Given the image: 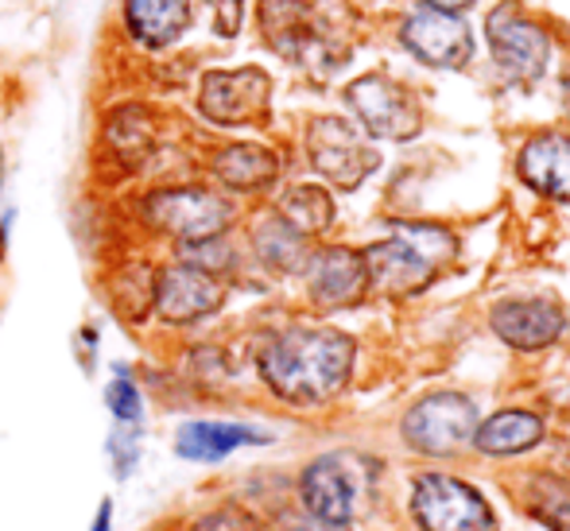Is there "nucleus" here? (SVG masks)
Segmentation results:
<instances>
[{
	"label": "nucleus",
	"mask_w": 570,
	"mask_h": 531,
	"mask_svg": "<svg viewBox=\"0 0 570 531\" xmlns=\"http://www.w3.org/2000/svg\"><path fill=\"white\" fill-rule=\"evenodd\" d=\"M109 520H114V509H109V504H101L98 520H94V531H109Z\"/></svg>",
	"instance_id": "nucleus-31"
},
{
	"label": "nucleus",
	"mask_w": 570,
	"mask_h": 531,
	"mask_svg": "<svg viewBox=\"0 0 570 531\" xmlns=\"http://www.w3.org/2000/svg\"><path fill=\"white\" fill-rule=\"evenodd\" d=\"M517 171L535 195L570 203V136L540 132L520 148Z\"/></svg>",
	"instance_id": "nucleus-16"
},
{
	"label": "nucleus",
	"mask_w": 570,
	"mask_h": 531,
	"mask_svg": "<svg viewBox=\"0 0 570 531\" xmlns=\"http://www.w3.org/2000/svg\"><path fill=\"white\" fill-rule=\"evenodd\" d=\"M245 442H264V434L237 423H187L175 439V450L190 462H218Z\"/></svg>",
	"instance_id": "nucleus-20"
},
{
	"label": "nucleus",
	"mask_w": 570,
	"mask_h": 531,
	"mask_svg": "<svg viewBox=\"0 0 570 531\" xmlns=\"http://www.w3.org/2000/svg\"><path fill=\"white\" fill-rule=\"evenodd\" d=\"M261 31L272 51L318 75H334L350 55L307 0H261Z\"/></svg>",
	"instance_id": "nucleus-3"
},
{
	"label": "nucleus",
	"mask_w": 570,
	"mask_h": 531,
	"mask_svg": "<svg viewBox=\"0 0 570 531\" xmlns=\"http://www.w3.org/2000/svg\"><path fill=\"white\" fill-rule=\"evenodd\" d=\"M195 531H261V524H256V517H248L245 509L229 504V509H218V512H210V517L198 520Z\"/></svg>",
	"instance_id": "nucleus-27"
},
{
	"label": "nucleus",
	"mask_w": 570,
	"mask_h": 531,
	"mask_svg": "<svg viewBox=\"0 0 570 531\" xmlns=\"http://www.w3.org/2000/svg\"><path fill=\"white\" fill-rule=\"evenodd\" d=\"M489 326H493V334L504 345L535 353V350H548L551 342H559L567 315L556 299H509L501 307H493Z\"/></svg>",
	"instance_id": "nucleus-15"
},
{
	"label": "nucleus",
	"mask_w": 570,
	"mask_h": 531,
	"mask_svg": "<svg viewBox=\"0 0 570 531\" xmlns=\"http://www.w3.org/2000/svg\"><path fill=\"white\" fill-rule=\"evenodd\" d=\"M485 36L493 47L497 67L504 70V78L517 86H532L548 75V59H551V39L548 31L535 20H528L512 0L497 4L485 20Z\"/></svg>",
	"instance_id": "nucleus-5"
},
{
	"label": "nucleus",
	"mask_w": 570,
	"mask_h": 531,
	"mask_svg": "<svg viewBox=\"0 0 570 531\" xmlns=\"http://www.w3.org/2000/svg\"><path fill=\"white\" fill-rule=\"evenodd\" d=\"M423 8H431V12H451V16H458V12H465V8H473L478 0H420Z\"/></svg>",
	"instance_id": "nucleus-29"
},
{
	"label": "nucleus",
	"mask_w": 570,
	"mask_h": 531,
	"mask_svg": "<svg viewBox=\"0 0 570 531\" xmlns=\"http://www.w3.org/2000/svg\"><path fill=\"white\" fill-rule=\"evenodd\" d=\"M125 23L144 47H167L187 31L190 0H125Z\"/></svg>",
	"instance_id": "nucleus-17"
},
{
	"label": "nucleus",
	"mask_w": 570,
	"mask_h": 531,
	"mask_svg": "<svg viewBox=\"0 0 570 531\" xmlns=\"http://www.w3.org/2000/svg\"><path fill=\"white\" fill-rule=\"evenodd\" d=\"M345 101L357 112L361 128L376 140H415L423 132V109L389 75H365L350 82Z\"/></svg>",
	"instance_id": "nucleus-8"
},
{
	"label": "nucleus",
	"mask_w": 570,
	"mask_h": 531,
	"mask_svg": "<svg viewBox=\"0 0 570 531\" xmlns=\"http://www.w3.org/2000/svg\"><path fill=\"white\" fill-rule=\"evenodd\" d=\"M214 175L233 190H264L276 183L279 159L261 144H229L214 156Z\"/></svg>",
	"instance_id": "nucleus-19"
},
{
	"label": "nucleus",
	"mask_w": 570,
	"mask_h": 531,
	"mask_svg": "<svg viewBox=\"0 0 570 531\" xmlns=\"http://www.w3.org/2000/svg\"><path fill=\"white\" fill-rule=\"evenodd\" d=\"M279 217L303 237L326 233L334 222V198L323 187H292L279 198Z\"/></svg>",
	"instance_id": "nucleus-23"
},
{
	"label": "nucleus",
	"mask_w": 570,
	"mask_h": 531,
	"mask_svg": "<svg viewBox=\"0 0 570 531\" xmlns=\"http://www.w3.org/2000/svg\"><path fill=\"white\" fill-rule=\"evenodd\" d=\"M106 144L125 167H140L156 148V125L151 112L140 106H125L106 120Z\"/></svg>",
	"instance_id": "nucleus-21"
},
{
	"label": "nucleus",
	"mask_w": 570,
	"mask_h": 531,
	"mask_svg": "<svg viewBox=\"0 0 570 531\" xmlns=\"http://www.w3.org/2000/svg\"><path fill=\"white\" fill-rule=\"evenodd\" d=\"M114 303L125 318L140 322L151 311V303H156V272H151L148 264H132V268H125L114 279Z\"/></svg>",
	"instance_id": "nucleus-24"
},
{
	"label": "nucleus",
	"mask_w": 570,
	"mask_h": 531,
	"mask_svg": "<svg viewBox=\"0 0 570 531\" xmlns=\"http://www.w3.org/2000/svg\"><path fill=\"white\" fill-rule=\"evenodd\" d=\"M540 439H543V420L532 412H517V407L489 415V420L478 423V431H473V446L493 458L524 454V450H532Z\"/></svg>",
	"instance_id": "nucleus-18"
},
{
	"label": "nucleus",
	"mask_w": 570,
	"mask_h": 531,
	"mask_svg": "<svg viewBox=\"0 0 570 531\" xmlns=\"http://www.w3.org/2000/svg\"><path fill=\"white\" fill-rule=\"evenodd\" d=\"M400 43L415 55L420 62L435 70H462L473 59V36L458 16L451 12H423L407 16L400 28Z\"/></svg>",
	"instance_id": "nucleus-11"
},
{
	"label": "nucleus",
	"mask_w": 570,
	"mask_h": 531,
	"mask_svg": "<svg viewBox=\"0 0 570 531\" xmlns=\"http://www.w3.org/2000/svg\"><path fill=\"white\" fill-rule=\"evenodd\" d=\"M307 287L315 307L323 311H345L357 307L368 292V276H365V260L353 248H323L307 260Z\"/></svg>",
	"instance_id": "nucleus-13"
},
{
	"label": "nucleus",
	"mask_w": 570,
	"mask_h": 531,
	"mask_svg": "<svg viewBox=\"0 0 570 531\" xmlns=\"http://www.w3.org/2000/svg\"><path fill=\"white\" fill-rule=\"evenodd\" d=\"M144 214L156 229L179 237L183 245H195V240H214L229 229L233 222V206L214 190L203 187H171V190H156L144 203Z\"/></svg>",
	"instance_id": "nucleus-7"
},
{
	"label": "nucleus",
	"mask_w": 570,
	"mask_h": 531,
	"mask_svg": "<svg viewBox=\"0 0 570 531\" xmlns=\"http://www.w3.org/2000/svg\"><path fill=\"white\" fill-rule=\"evenodd\" d=\"M458 240L443 225H423V222H400L389 240H376L361 253L365 260L368 287L392 299L404 295H420L439 279V272L454 260Z\"/></svg>",
	"instance_id": "nucleus-2"
},
{
	"label": "nucleus",
	"mask_w": 570,
	"mask_h": 531,
	"mask_svg": "<svg viewBox=\"0 0 570 531\" xmlns=\"http://www.w3.org/2000/svg\"><path fill=\"white\" fill-rule=\"evenodd\" d=\"M532 517L551 531H570V481L535 478L532 481Z\"/></svg>",
	"instance_id": "nucleus-25"
},
{
	"label": "nucleus",
	"mask_w": 570,
	"mask_h": 531,
	"mask_svg": "<svg viewBox=\"0 0 570 531\" xmlns=\"http://www.w3.org/2000/svg\"><path fill=\"white\" fill-rule=\"evenodd\" d=\"M563 106H567V112H570V70L563 75Z\"/></svg>",
	"instance_id": "nucleus-32"
},
{
	"label": "nucleus",
	"mask_w": 570,
	"mask_h": 531,
	"mask_svg": "<svg viewBox=\"0 0 570 531\" xmlns=\"http://www.w3.org/2000/svg\"><path fill=\"white\" fill-rule=\"evenodd\" d=\"M357 345L342 330H287L261 353V376L287 404H323L353 373Z\"/></svg>",
	"instance_id": "nucleus-1"
},
{
	"label": "nucleus",
	"mask_w": 570,
	"mask_h": 531,
	"mask_svg": "<svg viewBox=\"0 0 570 531\" xmlns=\"http://www.w3.org/2000/svg\"><path fill=\"white\" fill-rule=\"evenodd\" d=\"M253 245H256V256H261L272 272H287V276H292V272H303L311 260L307 237L295 233L284 217H268V222L256 225Z\"/></svg>",
	"instance_id": "nucleus-22"
},
{
	"label": "nucleus",
	"mask_w": 570,
	"mask_h": 531,
	"mask_svg": "<svg viewBox=\"0 0 570 531\" xmlns=\"http://www.w3.org/2000/svg\"><path fill=\"white\" fill-rule=\"evenodd\" d=\"M299 496L303 509L315 520H326V524H350L353 512H357V473L345 465V458H318V462L307 465L299 481Z\"/></svg>",
	"instance_id": "nucleus-14"
},
{
	"label": "nucleus",
	"mask_w": 570,
	"mask_h": 531,
	"mask_svg": "<svg viewBox=\"0 0 570 531\" xmlns=\"http://www.w3.org/2000/svg\"><path fill=\"white\" fill-rule=\"evenodd\" d=\"M106 400H109V412H114L120 423H136V420H140V392H136L132 381L117 376V381L109 384Z\"/></svg>",
	"instance_id": "nucleus-26"
},
{
	"label": "nucleus",
	"mask_w": 570,
	"mask_h": 531,
	"mask_svg": "<svg viewBox=\"0 0 570 531\" xmlns=\"http://www.w3.org/2000/svg\"><path fill=\"white\" fill-rule=\"evenodd\" d=\"M292 531H350V524H326V520H315V517H311L307 524H295Z\"/></svg>",
	"instance_id": "nucleus-30"
},
{
	"label": "nucleus",
	"mask_w": 570,
	"mask_h": 531,
	"mask_svg": "<svg viewBox=\"0 0 570 531\" xmlns=\"http://www.w3.org/2000/svg\"><path fill=\"white\" fill-rule=\"evenodd\" d=\"M240 16H245V0H214V28H218V36H237Z\"/></svg>",
	"instance_id": "nucleus-28"
},
{
	"label": "nucleus",
	"mask_w": 570,
	"mask_h": 531,
	"mask_svg": "<svg viewBox=\"0 0 570 531\" xmlns=\"http://www.w3.org/2000/svg\"><path fill=\"white\" fill-rule=\"evenodd\" d=\"M311 167L338 190H357L381 167V151L342 117H318L307 128Z\"/></svg>",
	"instance_id": "nucleus-4"
},
{
	"label": "nucleus",
	"mask_w": 570,
	"mask_h": 531,
	"mask_svg": "<svg viewBox=\"0 0 570 531\" xmlns=\"http://www.w3.org/2000/svg\"><path fill=\"white\" fill-rule=\"evenodd\" d=\"M226 299V287L214 279V272H203L195 264H171L156 276V303L164 322H195L206 318L222 307Z\"/></svg>",
	"instance_id": "nucleus-12"
},
{
	"label": "nucleus",
	"mask_w": 570,
	"mask_h": 531,
	"mask_svg": "<svg viewBox=\"0 0 570 531\" xmlns=\"http://www.w3.org/2000/svg\"><path fill=\"white\" fill-rule=\"evenodd\" d=\"M198 109L214 125H261L272 109V78L261 67L210 70L198 90Z\"/></svg>",
	"instance_id": "nucleus-9"
},
{
	"label": "nucleus",
	"mask_w": 570,
	"mask_h": 531,
	"mask_svg": "<svg viewBox=\"0 0 570 531\" xmlns=\"http://www.w3.org/2000/svg\"><path fill=\"white\" fill-rule=\"evenodd\" d=\"M478 431V407L458 392H435L423 396L412 412L404 415V439L420 454L446 458Z\"/></svg>",
	"instance_id": "nucleus-10"
},
{
	"label": "nucleus",
	"mask_w": 570,
	"mask_h": 531,
	"mask_svg": "<svg viewBox=\"0 0 570 531\" xmlns=\"http://www.w3.org/2000/svg\"><path fill=\"white\" fill-rule=\"evenodd\" d=\"M412 517L423 531H497V517L473 485L428 473L412 489Z\"/></svg>",
	"instance_id": "nucleus-6"
}]
</instances>
